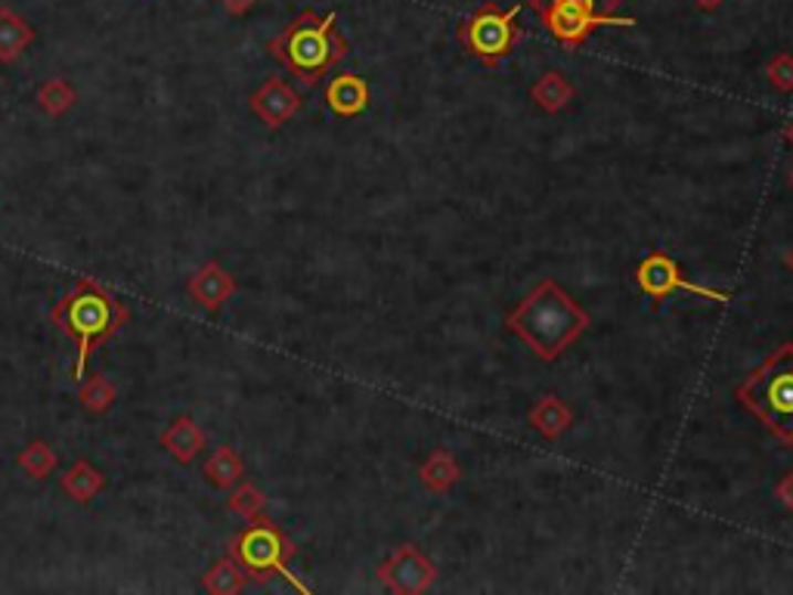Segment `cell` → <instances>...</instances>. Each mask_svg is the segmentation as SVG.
I'll list each match as a JSON object with an SVG mask.
<instances>
[{"mask_svg": "<svg viewBox=\"0 0 793 595\" xmlns=\"http://www.w3.org/2000/svg\"><path fill=\"white\" fill-rule=\"evenodd\" d=\"M202 474L208 478V484H215L218 490H233L242 474H246V466H242V456L236 453L233 447H218L215 453L205 459Z\"/></svg>", "mask_w": 793, "mask_h": 595, "instance_id": "obj_18", "label": "cell"}, {"mask_svg": "<svg viewBox=\"0 0 793 595\" xmlns=\"http://www.w3.org/2000/svg\"><path fill=\"white\" fill-rule=\"evenodd\" d=\"M781 134H784V140H787V143H791V146H793V118H791V122H787V125L781 127Z\"/></svg>", "mask_w": 793, "mask_h": 595, "instance_id": "obj_29", "label": "cell"}, {"mask_svg": "<svg viewBox=\"0 0 793 595\" xmlns=\"http://www.w3.org/2000/svg\"><path fill=\"white\" fill-rule=\"evenodd\" d=\"M127 320H131V311H127L125 301H118L109 289H103L94 280L75 282V289L69 295H63V301H56L53 323L79 345V361H75V369H72L75 382L84 378V369H87V361H91L94 347L109 342Z\"/></svg>", "mask_w": 793, "mask_h": 595, "instance_id": "obj_2", "label": "cell"}, {"mask_svg": "<svg viewBox=\"0 0 793 595\" xmlns=\"http://www.w3.org/2000/svg\"><path fill=\"white\" fill-rule=\"evenodd\" d=\"M734 394L750 416H757L781 443L793 447V342L778 345Z\"/></svg>", "mask_w": 793, "mask_h": 595, "instance_id": "obj_4", "label": "cell"}, {"mask_svg": "<svg viewBox=\"0 0 793 595\" xmlns=\"http://www.w3.org/2000/svg\"><path fill=\"white\" fill-rule=\"evenodd\" d=\"M246 583H249V574H246V567L236 562L233 555L218 559V562L211 564V567H208V571L202 574L205 593H211V595L242 593V589H246Z\"/></svg>", "mask_w": 793, "mask_h": 595, "instance_id": "obj_19", "label": "cell"}, {"mask_svg": "<svg viewBox=\"0 0 793 595\" xmlns=\"http://www.w3.org/2000/svg\"><path fill=\"white\" fill-rule=\"evenodd\" d=\"M574 84L564 79L561 72H543L540 79L530 84V100L540 106L549 115H559L564 112L571 103H574Z\"/></svg>", "mask_w": 793, "mask_h": 595, "instance_id": "obj_15", "label": "cell"}, {"mask_svg": "<svg viewBox=\"0 0 793 595\" xmlns=\"http://www.w3.org/2000/svg\"><path fill=\"white\" fill-rule=\"evenodd\" d=\"M227 505H230V512L242 518V521H258V518H264L267 497L258 487L251 484V481H239V484L233 487Z\"/></svg>", "mask_w": 793, "mask_h": 595, "instance_id": "obj_24", "label": "cell"}, {"mask_svg": "<svg viewBox=\"0 0 793 595\" xmlns=\"http://www.w3.org/2000/svg\"><path fill=\"white\" fill-rule=\"evenodd\" d=\"M521 7L502 10L497 3H483L474 17H468L459 25V44L483 65V69H497L502 60L512 56L514 44L521 41Z\"/></svg>", "mask_w": 793, "mask_h": 595, "instance_id": "obj_7", "label": "cell"}, {"mask_svg": "<svg viewBox=\"0 0 793 595\" xmlns=\"http://www.w3.org/2000/svg\"><path fill=\"white\" fill-rule=\"evenodd\" d=\"M161 447L168 450L174 462L189 466V462L205 450V431L192 416H177V419L161 431Z\"/></svg>", "mask_w": 793, "mask_h": 595, "instance_id": "obj_13", "label": "cell"}, {"mask_svg": "<svg viewBox=\"0 0 793 595\" xmlns=\"http://www.w3.org/2000/svg\"><path fill=\"white\" fill-rule=\"evenodd\" d=\"M378 577L397 595L425 593L437 577L435 562L419 546H397L378 567Z\"/></svg>", "mask_w": 793, "mask_h": 595, "instance_id": "obj_9", "label": "cell"}, {"mask_svg": "<svg viewBox=\"0 0 793 595\" xmlns=\"http://www.w3.org/2000/svg\"><path fill=\"white\" fill-rule=\"evenodd\" d=\"M56 466H60V456L44 440L25 443V450L19 453V469L25 471L29 478H34V481H44L48 474L56 471Z\"/></svg>", "mask_w": 793, "mask_h": 595, "instance_id": "obj_21", "label": "cell"}, {"mask_svg": "<svg viewBox=\"0 0 793 595\" xmlns=\"http://www.w3.org/2000/svg\"><path fill=\"white\" fill-rule=\"evenodd\" d=\"M79 397L87 413L100 416V413L112 409V404L118 400V392H115V385H112L106 376H91V378H81Z\"/></svg>", "mask_w": 793, "mask_h": 595, "instance_id": "obj_23", "label": "cell"}, {"mask_svg": "<svg viewBox=\"0 0 793 595\" xmlns=\"http://www.w3.org/2000/svg\"><path fill=\"white\" fill-rule=\"evenodd\" d=\"M545 32L567 50H580L595 29H633L636 19L598 13V0H528Z\"/></svg>", "mask_w": 793, "mask_h": 595, "instance_id": "obj_6", "label": "cell"}, {"mask_svg": "<svg viewBox=\"0 0 793 595\" xmlns=\"http://www.w3.org/2000/svg\"><path fill=\"white\" fill-rule=\"evenodd\" d=\"M636 282L638 289L651 298H669L672 292H688V295L707 298V301H713V304H731V295H726V292L707 289V285H698V282L685 280V273L679 270V264L669 258L667 251H651V254H645L641 264L636 267Z\"/></svg>", "mask_w": 793, "mask_h": 595, "instance_id": "obj_8", "label": "cell"}, {"mask_svg": "<svg viewBox=\"0 0 793 595\" xmlns=\"http://www.w3.org/2000/svg\"><path fill=\"white\" fill-rule=\"evenodd\" d=\"M75 103H79V94H75V87L65 79H50L48 84L38 87V106L48 112L50 118L65 115Z\"/></svg>", "mask_w": 793, "mask_h": 595, "instance_id": "obj_22", "label": "cell"}, {"mask_svg": "<svg viewBox=\"0 0 793 595\" xmlns=\"http://www.w3.org/2000/svg\"><path fill=\"white\" fill-rule=\"evenodd\" d=\"M765 79L781 94H793V53H775L765 63Z\"/></svg>", "mask_w": 793, "mask_h": 595, "instance_id": "obj_25", "label": "cell"}, {"mask_svg": "<svg viewBox=\"0 0 793 595\" xmlns=\"http://www.w3.org/2000/svg\"><path fill=\"white\" fill-rule=\"evenodd\" d=\"M787 264H791V267H793V251H791V258H787Z\"/></svg>", "mask_w": 793, "mask_h": 595, "instance_id": "obj_30", "label": "cell"}, {"mask_svg": "<svg viewBox=\"0 0 793 595\" xmlns=\"http://www.w3.org/2000/svg\"><path fill=\"white\" fill-rule=\"evenodd\" d=\"M251 112L264 122L270 131H280L301 112V94L285 79H267L249 100Z\"/></svg>", "mask_w": 793, "mask_h": 595, "instance_id": "obj_10", "label": "cell"}, {"mask_svg": "<svg viewBox=\"0 0 793 595\" xmlns=\"http://www.w3.org/2000/svg\"><path fill=\"white\" fill-rule=\"evenodd\" d=\"M530 425L543 435L545 440H559L561 435L571 431L574 425V409L567 407L555 394H545L536 400V407L530 409Z\"/></svg>", "mask_w": 793, "mask_h": 595, "instance_id": "obj_14", "label": "cell"}, {"mask_svg": "<svg viewBox=\"0 0 793 595\" xmlns=\"http://www.w3.org/2000/svg\"><path fill=\"white\" fill-rule=\"evenodd\" d=\"M326 106L338 118H357L369 106V84L354 72H344L326 84Z\"/></svg>", "mask_w": 793, "mask_h": 595, "instance_id": "obj_12", "label": "cell"}, {"mask_svg": "<svg viewBox=\"0 0 793 595\" xmlns=\"http://www.w3.org/2000/svg\"><path fill=\"white\" fill-rule=\"evenodd\" d=\"M223 3V10L227 13H233V17H242V13H249L251 7L258 3V0H220Z\"/></svg>", "mask_w": 793, "mask_h": 595, "instance_id": "obj_27", "label": "cell"}, {"mask_svg": "<svg viewBox=\"0 0 793 595\" xmlns=\"http://www.w3.org/2000/svg\"><path fill=\"white\" fill-rule=\"evenodd\" d=\"M505 326L540 357L552 363L559 361L567 347L574 345L583 332L589 330V314L567 295L555 280H543L530 292L512 314L505 316Z\"/></svg>", "mask_w": 793, "mask_h": 595, "instance_id": "obj_1", "label": "cell"}, {"mask_svg": "<svg viewBox=\"0 0 793 595\" xmlns=\"http://www.w3.org/2000/svg\"><path fill=\"white\" fill-rule=\"evenodd\" d=\"M267 50L304 87H316L347 56V41L338 32V13L316 17L313 10H304Z\"/></svg>", "mask_w": 793, "mask_h": 595, "instance_id": "obj_3", "label": "cell"}, {"mask_svg": "<svg viewBox=\"0 0 793 595\" xmlns=\"http://www.w3.org/2000/svg\"><path fill=\"white\" fill-rule=\"evenodd\" d=\"M60 487H63V493L69 497V500H75L81 502V505H87V502L94 500L96 493L106 487V474L100 469H94L87 459H79L72 469L65 471L63 474V481H60Z\"/></svg>", "mask_w": 793, "mask_h": 595, "instance_id": "obj_17", "label": "cell"}, {"mask_svg": "<svg viewBox=\"0 0 793 595\" xmlns=\"http://www.w3.org/2000/svg\"><path fill=\"white\" fill-rule=\"evenodd\" d=\"M775 497L781 500V505H784V509H791L793 512V471H787V474L778 481Z\"/></svg>", "mask_w": 793, "mask_h": 595, "instance_id": "obj_26", "label": "cell"}, {"mask_svg": "<svg viewBox=\"0 0 793 595\" xmlns=\"http://www.w3.org/2000/svg\"><path fill=\"white\" fill-rule=\"evenodd\" d=\"M459 478H462V471H459V462L452 459L450 450H435L419 469V481L431 493H450Z\"/></svg>", "mask_w": 793, "mask_h": 595, "instance_id": "obj_20", "label": "cell"}, {"mask_svg": "<svg viewBox=\"0 0 793 595\" xmlns=\"http://www.w3.org/2000/svg\"><path fill=\"white\" fill-rule=\"evenodd\" d=\"M230 555L246 567L249 580L261 583V586H267L273 577H285L298 593H307V586L295 574H289V562L295 559V546L270 518L249 521L246 531L236 533L233 543H230Z\"/></svg>", "mask_w": 793, "mask_h": 595, "instance_id": "obj_5", "label": "cell"}, {"mask_svg": "<svg viewBox=\"0 0 793 595\" xmlns=\"http://www.w3.org/2000/svg\"><path fill=\"white\" fill-rule=\"evenodd\" d=\"M187 295L192 304H199L202 311H220L230 298L236 295V276L230 270H223L215 261H208L205 267H199L187 282Z\"/></svg>", "mask_w": 793, "mask_h": 595, "instance_id": "obj_11", "label": "cell"}, {"mask_svg": "<svg viewBox=\"0 0 793 595\" xmlns=\"http://www.w3.org/2000/svg\"><path fill=\"white\" fill-rule=\"evenodd\" d=\"M695 3H698L700 10H716V7H719L722 0H695Z\"/></svg>", "mask_w": 793, "mask_h": 595, "instance_id": "obj_28", "label": "cell"}, {"mask_svg": "<svg viewBox=\"0 0 793 595\" xmlns=\"http://www.w3.org/2000/svg\"><path fill=\"white\" fill-rule=\"evenodd\" d=\"M34 41V29L13 10H0V63H17Z\"/></svg>", "mask_w": 793, "mask_h": 595, "instance_id": "obj_16", "label": "cell"}]
</instances>
